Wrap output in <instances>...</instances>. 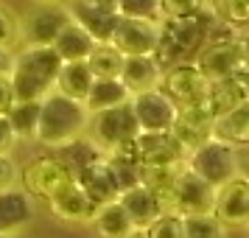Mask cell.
Wrapping results in <instances>:
<instances>
[{"instance_id":"obj_1","label":"cell","mask_w":249,"mask_h":238,"mask_svg":"<svg viewBox=\"0 0 249 238\" xmlns=\"http://www.w3.org/2000/svg\"><path fill=\"white\" fill-rule=\"evenodd\" d=\"M59 68L62 59L51 45H25L20 54H14L9 73L14 101H42L48 92H53Z\"/></svg>"},{"instance_id":"obj_2","label":"cell","mask_w":249,"mask_h":238,"mask_svg":"<svg viewBox=\"0 0 249 238\" xmlns=\"http://www.w3.org/2000/svg\"><path fill=\"white\" fill-rule=\"evenodd\" d=\"M87 126H90V112L84 110V104L65 98L59 92H48L39 101V121H36L34 143L56 151V148L68 146L70 140L81 137Z\"/></svg>"},{"instance_id":"obj_3","label":"cell","mask_w":249,"mask_h":238,"mask_svg":"<svg viewBox=\"0 0 249 238\" xmlns=\"http://www.w3.org/2000/svg\"><path fill=\"white\" fill-rule=\"evenodd\" d=\"M92 118V143L101 148V154H112V151H129L135 137L140 135L132 112V104H121L112 110L90 115Z\"/></svg>"},{"instance_id":"obj_4","label":"cell","mask_w":249,"mask_h":238,"mask_svg":"<svg viewBox=\"0 0 249 238\" xmlns=\"http://www.w3.org/2000/svg\"><path fill=\"white\" fill-rule=\"evenodd\" d=\"M185 165L202 177L204 182H210L213 188L224 185L227 180H232L235 174H241V160H238L235 146L221 143V140H207L204 146H199L196 151H191L185 157Z\"/></svg>"},{"instance_id":"obj_5","label":"cell","mask_w":249,"mask_h":238,"mask_svg":"<svg viewBox=\"0 0 249 238\" xmlns=\"http://www.w3.org/2000/svg\"><path fill=\"white\" fill-rule=\"evenodd\" d=\"M73 182V174L68 171V165L51 151V154H39L34 157L28 165H23L20 171V185L28 196L34 199H42L48 202L51 196H56L65 185Z\"/></svg>"},{"instance_id":"obj_6","label":"cell","mask_w":249,"mask_h":238,"mask_svg":"<svg viewBox=\"0 0 249 238\" xmlns=\"http://www.w3.org/2000/svg\"><path fill=\"white\" fill-rule=\"evenodd\" d=\"M162 39V20H137L118 17L109 37V45L118 48L124 56H154Z\"/></svg>"},{"instance_id":"obj_7","label":"cell","mask_w":249,"mask_h":238,"mask_svg":"<svg viewBox=\"0 0 249 238\" xmlns=\"http://www.w3.org/2000/svg\"><path fill=\"white\" fill-rule=\"evenodd\" d=\"M160 90L168 95V101L177 110L202 107L204 98H207V79L199 73V68L193 62H177L162 73Z\"/></svg>"},{"instance_id":"obj_8","label":"cell","mask_w":249,"mask_h":238,"mask_svg":"<svg viewBox=\"0 0 249 238\" xmlns=\"http://www.w3.org/2000/svg\"><path fill=\"white\" fill-rule=\"evenodd\" d=\"M241 62H244L241 39H230V37H210V39H204V45L196 51V59H193V65L199 68V73L207 81L230 79L232 70Z\"/></svg>"},{"instance_id":"obj_9","label":"cell","mask_w":249,"mask_h":238,"mask_svg":"<svg viewBox=\"0 0 249 238\" xmlns=\"http://www.w3.org/2000/svg\"><path fill=\"white\" fill-rule=\"evenodd\" d=\"M215 188L202 177H196L188 165L177 171L174 191H171V210L177 216H193V213H213Z\"/></svg>"},{"instance_id":"obj_10","label":"cell","mask_w":249,"mask_h":238,"mask_svg":"<svg viewBox=\"0 0 249 238\" xmlns=\"http://www.w3.org/2000/svg\"><path fill=\"white\" fill-rule=\"evenodd\" d=\"M213 126H215V118L207 112V107L202 104V107L177 110L168 135L174 137V143L182 148V154L188 157L191 151L204 146L207 140H213Z\"/></svg>"},{"instance_id":"obj_11","label":"cell","mask_w":249,"mask_h":238,"mask_svg":"<svg viewBox=\"0 0 249 238\" xmlns=\"http://www.w3.org/2000/svg\"><path fill=\"white\" fill-rule=\"evenodd\" d=\"M132 157L140 168H171V165H185L182 148L174 143L168 132H140L132 143Z\"/></svg>"},{"instance_id":"obj_12","label":"cell","mask_w":249,"mask_h":238,"mask_svg":"<svg viewBox=\"0 0 249 238\" xmlns=\"http://www.w3.org/2000/svg\"><path fill=\"white\" fill-rule=\"evenodd\" d=\"M213 216L221 224L230 227H249V182L235 174L232 180L215 188Z\"/></svg>"},{"instance_id":"obj_13","label":"cell","mask_w":249,"mask_h":238,"mask_svg":"<svg viewBox=\"0 0 249 238\" xmlns=\"http://www.w3.org/2000/svg\"><path fill=\"white\" fill-rule=\"evenodd\" d=\"M132 112H135L137 129L140 132H168L174 124L177 107L168 101L162 90H148L140 95H132Z\"/></svg>"},{"instance_id":"obj_14","label":"cell","mask_w":249,"mask_h":238,"mask_svg":"<svg viewBox=\"0 0 249 238\" xmlns=\"http://www.w3.org/2000/svg\"><path fill=\"white\" fill-rule=\"evenodd\" d=\"M68 23H70L68 6H62V3H42V9H36L23 23L25 45H51Z\"/></svg>"},{"instance_id":"obj_15","label":"cell","mask_w":249,"mask_h":238,"mask_svg":"<svg viewBox=\"0 0 249 238\" xmlns=\"http://www.w3.org/2000/svg\"><path fill=\"white\" fill-rule=\"evenodd\" d=\"M207 28H210L207 9L179 20H162V37L177 48V54H196L207 39Z\"/></svg>"},{"instance_id":"obj_16","label":"cell","mask_w":249,"mask_h":238,"mask_svg":"<svg viewBox=\"0 0 249 238\" xmlns=\"http://www.w3.org/2000/svg\"><path fill=\"white\" fill-rule=\"evenodd\" d=\"M162 73L165 68L154 56H126L124 70H121V84L129 90V95H140L148 90H160Z\"/></svg>"},{"instance_id":"obj_17","label":"cell","mask_w":249,"mask_h":238,"mask_svg":"<svg viewBox=\"0 0 249 238\" xmlns=\"http://www.w3.org/2000/svg\"><path fill=\"white\" fill-rule=\"evenodd\" d=\"M31 219H34L31 196L23 188L0 191V236H17L31 224Z\"/></svg>"},{"instance_id":"obj_18","label":"cell","mask_w":249,"mask_h":238,"mask_svg":"<svg viewBox=\"0 0 249 238\" xmlns=\"http://www.w3.org/2000/svg\"><path fill=\"white\" fill-rule=\"evenodd\" d=\"M70 20L79 23L87 34L92 37L95 45H107L109 37H112V28H115V17L112 12H104L98 9L92 0H70Z\"/></svg>"},{"instance_id":"obj_19","label":"cell","mask_w":249,"mask_h":238,"mask_svg":"<svg viewBox=\"0 0 249 238\" xmlns=\"http://www.w3.org/2000/svg\"><path fill=\"white\" fill-rule=\"evenodd\" d=\"M51 204V213L56 216L59 221H68V224H81V221H90L92 213H95V204L87 199V193L81 191L76 180L65 185L56 196L48 199Z\"/></svg>"},{"instance_id":"obj_20","label":"cell","mask_w":249,"mask_h":238,"mask_svg":"<svg viewBox=\"0 0 249 238\" xmlns=\"http://www.w3.org/2000/svg\"><path fill=\"white\" fill-rule=\"evenodd\" d=\"M118 202H121V207L126 210V216L132 219L135 230L148 227L160 213H162V210H160L157 196L148 191L143 182H140V185H135V188H129V191H124V193H118Z\"/></svg>"},{"instance_id":"obj_21","label":"cell","mask_w":249,"mask_h":238,"mask_svg":"<svg viewBox=\"0 0 249 238\" xmlns=\"http://www.w3.org/2000/svg\"><path fill=\"white\" fill-rule=\"evenodd\" d=\"M73 180H76V185H79L81 191L87 193V199H90L95 207H101V204L115 202V199H118L115 182H112V177H109L107 165H104V157L98 160V163H92L90 168L79 171Z\"/></svg>"},{"instance_id":"obj_22","label":"cell","mask_w":249,"mask_h":238,"mask_svg":"<svg viewBox=\"0 0 249 238\" xmlns=\"http://www.w3.org/2000/svg\"><path fill=\"white\" fill-rule=\"evenodd\" d=\"M92 81H95V76L90 73L87 62H62V68H59V73H56L53 92L84 104V98H87V92H90V87H92Z\"/></svg>"},{"instance_id":"obj_23","label":"cell","mask_w":249,"mask_h":238,"mask_svg":"<svg viewBox=\"0 0 249 238\" xmlns=\"http://www.w3.org/2000/svg\"><path fill=\"white\" fill-rule=\"evenodd\" d=\"M51 48L56 51V56L62 59V62H87V56L92 54L95 42H92V37L87 34L79 23L70 20V23L56 34V39L51 42Z\"/></svg>"},{"instance_id":"obj_24","label":"cell","mask_w":249,"mask_h":238,"mask_svg":"<svg viewBox=\"0 0 249 238\" xmlns=\"http://www.w3.org/2000/svg\"><path fill=\"white\" fill-rule=\"evenodd\" d=\"M132 95L126 90L121 79H95L92 81L90 92L84 98V110L90 115L104 112V110H112V107H121V104H129Z\"/></svg>"},{"instance_id":"obj_25","label":"cell","mask_w":249,"mask_h":238,"mask_svg":"<svg viewBox=\"0 0 249 238\" xmlns=\"http://www.w3.org/2000/svg\"><path fill=\"white\" fill-rule=\"evenodd\" d=\"M90 224L95 227V233H98L101 238H124V236H129V233L135 230L132 219L126 216V210L121 207L118 199L101 204V207H95Z\"/></svg>"},{"instance_id":"obj_26","label":"cell","mask_w":249,"mask_h":238,"mask_svg":"<svg viewBox=\"0 0 249 238\" xmlns=\"http://www.w3.org/2000/svg\"><path fill=\"white\" fill-rule=\"evenodd\" d=\"M213 137L230 146H247L249 143V101H244L241 107H235L232 112L215 118Z\"/></svg>"},{"instance_id":"obj_27","label":"cell","mask_w":249,"mask_h":238,"mask_svg":"<svg viewBox=\"0 0 249 238\" xmlns=\"http://www.w3.org/2000/svg\"><path fill=\"white\" fill-rule=\"evenodd\" d=\"M247 101L244 92L232 79H215V81H207V98H204V107L213 118H221V115L232 112L235 107Z\"/></svg>"},{"instance_id":"obj_28","label":"cell","mask_w":249,"mask_h":238,"mask_svg":"<svg viewBox=\"0 0 249 238\" xmlns=\"http://www.w3.org/2000/svg\"><path fill=\"white\" fill-rule=\"evenodd\" d=\"M104 165L109 171V177L115 182V191L124 193L129 188L140 185V177H143V168L135 163L132 151H112V154H104Z\"/></svg>"},{"instance_id":"obj_29","label":"cell","mask_w":249,"mask_h":238,"mask_svg":"<svg viewBox=\"0 0 249 238\" xmlns=\"http://www.w3.org/2000/svg\"><path fill=\"white\" fill-rule=\"evenodd\" d=\"M53 154H56V157L62 160L65 165H68V171L73 174V177H76L79 171L90 168L92 163H98V160L104 157V154H101V148L95 146V143H92L90 137H84V135L76 137V140H70L68 146L56 148Z\"/></svg>"},{"instance_id":"obj_30","label":"cell","mask_w":249,"mask_h":238,"mask_svg":"<svg viewBox=\"0 0 249 238\" xmlns=\"http://www.w3.org/2000/svg\"><path fill=\"white\" fill-rule=\"evenodd\" d=\"M9 126H12L17 143L20 140H31L34 143V135H36V121H39V101H14L9 107Z\"/></svg>"},{"instance_id":"obj_31","label":"cell","mask_w":249,"mask_h":238,"mask_svg":"<svg viewBox=\"0 0 249 238\" xmlns=\"http://www.w3.org/2000/svg\"><path fill=\"white\" fill-rule=\"evenodd\" d=\"M124 54L112 48L109 42L107 45H95L92 54L87 56V68L95 79H121V70H124Z\"/></svg>"},{"instance_id":"obj_32","label":"cell","mask_w":249,"mask_h":238,"mask_svg":"<svg viewBox=\"0 0 249 238\" xmlns=\"http://www.w3.org/2000/svg\"><path fill=\"white\" fill-rule=\"evenodd\" d=\"M182 238H227V227L213 213L182 216Z\"/></svg>"},{"instance_id":"obj_33","label":"cell","mask_w":249,"mask_h":238,"mask_svg":"<svg viewBox=\"0 0 249 238\" xmlns=\"http://www.w3.org/2000/svg\"><path fill=\"white\" fill-rule=\"evenodd\" d=\"M213 14L230 28L249 25V0H213Z\"/></svg>"},{"instance_id":"obj_34","label":"cell","mask_w":249,"mask_h":238,"mask_svg":"<svg viewBox=\"0 0 249 238\" xmlns=\"http://www.w3.org/2000/svg\"><path fill=\"white\" fill-rule=\"evenodd\" d=\"M23 39V23H20V17L9 9V6H3L0 3V48H12Z\"/></svg>"},{"instance_id":"obj_35","label":"cell","mask_w":249,"mask_h":238,"mask_svg":"<svg viewBox=\"0 0 249 238\" xmlns=\"http://www.w3.org/2000/svg\"><path fill=\"white\" fill-rule=\"evenodd\" d=\"M146 238H182V216L160 213L148 227H143Z\"/></svg>"},{"instance_id":"obj_36","label":"cell","mask_w":249,"mask_h":238,"mask_svg":"<svg viewBox=\"0 0 249 238\" xmlns=\"http://www.w3.org/2000/svg\"><path fill=\"white\" fill-rule=\"evenodd\" d=\"M118 17L160 20V0H118Z\"/></svg>"},{"instance_id":"obj_37","label":"cell","mask_w":249,"mask_h":238,"mask_svg":"<svg viewBox=\"0 0 249 238\" xmlns=\"http://www.w3.org/2000/svg\"><path fill=\"white\" fill-rule=\"evenodd\" d=\"M204 9V0H160V20H179Z\"/></svg>"},{"instance_id":"obj_38","label":"cell","mask_w":249,"mask_h":238,"mask_svg":"<svg viewBox=\"0 0 249 238\" xmlns=\"http://www.w3.org/2000/svg\"><path fill=\"white\" fill-rule=\"evenodd\" d=\"M20 182V168L12 160V154H0V191L6 188H17Z\"/></svg>"},{"instance_id":"obj_39","label":"cell","mask_w":249,"mask_h":238,"mask_svg":"<svg viewBox=\"0 0 249 238\" xmlns=\"http://www.w3.org/2000/svg\"><path fill=\"white\" fill-rule=\"evenodd\" d=\"M14 146H17V137H14L12 126H9V118L0 115V154H12Z\"/></svg>"},{"instance_id":"obj_40","label":"cell","mask_w":249,"mask_h":238,"mask_svg":"<svg viewBox=\"0 0 249 238\" xmlns=\"http://www.w3.org/2000/svg\"><path fill=\"white\" fill-rule=\"evenodd\" d=\"M14 104V90H12V81L9 76H0V115L9 112V107Z\"/></svg>"},{"instance_id":"obj_41","label":"cell","mask_w":249,"mask_h":238,"mask_svg":"<svg viewBox=\"0 0 249 238\" xmlns=\"http://www.w3.org/2000/svg\"><path fill=\"white\" fill-rule=\"evenodd\" d=\"M14 65V51L12 48H0V76H9Z\"/></svg>"},{"instance_id":"obj_42","label":"cell","mask_w":249,"mask_h":238,"mask_svg":"<svg viewBox=\"0 0 249 238\" xmlns=\"http://www.w3.org/2000/svg\"><path fill=\"white\" fill-rule=\"evenodd\" d=\"M241 54H244V59L249 62V37H244V39H241Z\"/></svg>"},{"instance_id":"obj_43","label":"cell","mask_w":249,"mask_h":238,"mask_svg":"<svg viewBox=\"0 0 249 238\" xmlns=\"http://www.w3.org/2000/svg\"><path fill=\"white\" fill-rule=\"evenodd\" d=\"M124 238H146V236H143V230H132V233H129V236H124Z\"/></svg>"},{"instance_id":"obj_44","label":"cell","mask_w":249,"mask_h":238,"mask_svg":"<svg viewBox=\"0 0 249 238\" xmlns=\"http://www.w3.org/2000/svg\"><path fill=\"white\" fill-rule=\"evenodd\" d=\"M241 177L249 182V163H247V165H241Z\"/></svg>"},{"instance_id":"obj_45","label":"cell","mask_w":249,"mask_h":238,"mask_svg":"<svg viewBox=\"0 0 249 238\" xmlns=\"http://www.w3.org/2000/svg\"><path fill=\"white\" fill-rule=\"evenodd\" d=\"M39 3H62V0H39Z\"/></svg>"},{"instance_id":"obj_46","label":"cell","mask_w":249,"mask_h":238,"mask_svg":"<svg viewBox=\"0 0 249 238\" xmlns=\"http://www.w3.org/2000/svg\"><path fill=\"white\" fill-rule=\"evenodd\" d=\"M0 238H23V236H20V233H17V236H0Z\"/></svg>"},{"instance_id":"obj_47","label":"cell","mask_w":249,"mask_h":238,"mask_svg":"<svg viewBox=\"0 0 249 238\" xmlns=\"http://www.w3.org/2000/svg\"><path fill=\"white\" fill-rule=\"evenodd\" d=\"M247 230H249V227H247Z\"/></svg>"}]
</instances>
